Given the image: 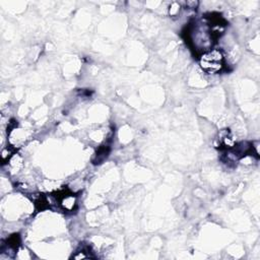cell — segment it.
Listing matches in <instances>:
<instances>
[{
  "label": "cell",
  "instance_id": "cell-1",
  "mask_svg": "<svg viewBox=\"0 0 260 260\" xmlns=\"http://www.w3.org/2000/svg\"><path fill=\"white\" fill-rule=\"evenodd\" d=\"M199 64L203 71L207 73H217L223 68V55L218 49H209L199 58Z\"/></svg>",
  "mask_w": 260,
  "mask_h": 260
},
{
  "label": "cell",
  "instance_id": "cell-2",
  "mask_svg": "<svg viewBox=\"0 0 260 260\" xmlns=\"http://www.w3.org/2000/svg\"><path fill=\"white\" fill-rule=\"evenodd\" d=\"M62 207L65 209V210H72L76 204V199L73 195L71 194H64L61 198V201H60Z\"/></svg>",
  "mask_w": 260,
  "mask_h": 260
}]
</instances>
